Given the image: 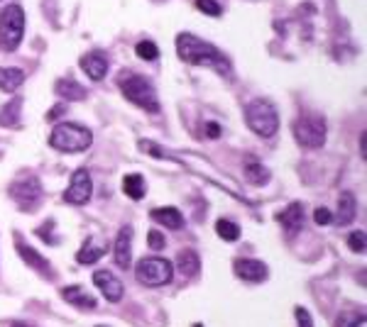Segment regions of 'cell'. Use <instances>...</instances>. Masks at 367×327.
Segmentation results:
<instances>
[{"instance_id":"obj_10","label":"cell","mask_w":367,"mask_h":327,"mask_svg":"<svg viewBox=\"0 0 367 327\" xmlns=\"http://www.w3.org/2000/svg\"><path fill=\"white\" fill-rule=\"evenodd\" d=\"M93 284L95 288L100 291V293L105 295V298L110 300V303H118L120 298H123L125 288H123V281L118 279V276L113 274V271L108 269H98L93 274Z\"/></svg>"},{"instance_id":"obj_8","label":"cell","mask_w":367,"mask_h":327,"mask_svg":"<svg viewBox=\"0 0 367 327\" xmlns=\"http://www.w3.org/2000/svg\"><path fill=\"white\" fill-rule=\"evenodd\" d=\"M10 198L18 203L20 210L25 213H34L42 203V183H39L37 176H25V179H18L13 186H10Z\"/></svg>"},{"instance_id":"obj_35","label":"cell","mask_w":367,"mask_h":327,"mask_svg":"<svg viewBox=\"0 0 367 327\" xmlns=\"http://www.w3.org/2000/svg\"><path fill=\"white\" fill-rule=\"evenodd\" d=\"M206 134H208V137H220V125L218 123H208L206 125Z\"/></svg>"},{"instance_id":"obj_27","label":"cell","mask_w":367,"mask_h":327,"mask_svg":"<svg viewBox=\"0 0 367 327\" xmlns=\"http://www.w3.org/2000/svg\"><path fill=\"white\" fill-rule=\"evenodd\" d=\"M135 52H138V57L145 59V62H154V59L159 57V47L154 42H149V39H142V42H138Z\"/></svg>"},{"instance_id":"obj_11","label":"cell","mask_w":367,"mask_h":327,"mask_svg":"<svg viewBox=\"0 0 367 327\" xmlns=\"http://www.w3.org/2000/svg\"><path fill=\"white\" fill-rule=\"evenodd\" d=\"M233 271L243 281H248V284H260V281H265L269 274L265 261H260V259H235Z\"/></svg>"},{"instance_id":"obj_32","label":"cell","mask_w":367,"mask_h":327,"mask_svg":"<svg viewBox=\"0 0 367 327\" xmlns=\"http://www.w3.org/2000/svg\"><path fill=\"white\" fill-rule=\"evenodd\" d=\"M314 220H316V225H331L333 223V213H331L328 208H316Z\"/></svg>"},{"instance_id":"obj_33","label":"cell","mask_w":367,"mask_h":327,"mask_svg":"<svg viewBox=\"0 0 367 327\" xmlns=\"http://www.w3.org/2000/svg\"><path fill=\"white\" fill-rule=\"evenodd\" d=\"M296 323H299V327H314V320H311V313L306 308H296Z\"/></svg>"},{"instance_id":"obj_19","label":"cell","mask_w":367,"mask_h":327,"mask_svg":"<svg viewBox=\"0 0 367 327\" xmlns=\"http://www.w3.org/2000/svg\"><path fill=\"white\" fill-rule=\"evenodd\" d=\"M105 251H108V244H105V242L98 244L93 237H88L86 242H84L81 249H79L76 261L81 266H91V264H95V261L100 259V256H105Z\"/></svg>"},{"instance_id":"obj_21","label":"cell","mask_w":367,"mask_h":327,"mask_svg":"<svg viewBox=\"0 0 367 327\" xmlns=\"http://www.w3.org/2000/svg\"><path fill=\"white\" fill-rule=\"evenodd\" d=\"M152 220L162 223L167 230H182L184 228V218L177 208H154L152 210Z\"/></svg>"},{"instance_id":"obj_6","label":"cell","mask_w":367,"mask_h":327,"mask_svg":"<svg viewBox=\"0 0 367 327\" xmlns=\"http://www.w3.org/2000/svg\"><path fill=\"white\" fill-rule=\"evenodd\" d=\"M291 132L304 149H319L326 144V120L314 113L299 115L291 125Z\"/></svg>"},{"instance_id":"obj_22","label":"cell","mask_w":367,"mask_h":327,"mask_svg":"<svg viewBox=\"0 0 367 327\" xmlns=\"http://www.w3.org/2000/svg\"><path fill=\"white\" fill-rule=\"evenodd\" d=\"M22 81H25L22 69H13V67L0 69V90H5V93H15V90L22 85Z\"/></svg>"},{"instance_id":"obj_9","label":"cell","mask_w":367,"mask_h":327,"mask_svg":"<svg viewBox=\"0 0 367 327\" xmlns=\"http://www.w3.org/2000/svg\"><path fill=\"white\" fill-rule=\"evenodd\" d=\"M93 195V181L86 169H76L69 181V188L64 190V203L72 205H86Z\"/></svg>"},{"instance_id":"obj_37","label":"cell","mask_w":367,"mask_h":327,"mask_svg":"<svg viewBox=\"0 0 367 327\" xmlns=\"http://www.w3.org/2000/svg\"><path fill=\"white\" fill-rule=\"evenodd\" d=\"M13 327H32V325H27V323H13Z\"/></svg>"},{"instance_id":"obj_2","label":"cell","mask_w":367,"mask_h":327,"mask_svg":"<svg viewBox=\"0 0 367 327\" xmlns=\"http://www.w3.org/2000/svg\"><path fill=\"white\" fill-rule=\"evenodd\" d=\"M93 142V134L88 127L79 123H59L57 127L49 134V144H52L57 152L64 154H79L86 152Z\"/></svg>"},{"instance_id":"obj_20","label":"cell","mask_w":367,"mask_h":327,"mask_svg":"<svg viewBox=\"0 0 367 327\" xmlns=\"http://www.w3.org/2000/svg\"><path fill=\"white\" fill-rule=\"evenodd\" d=\"M54 93H57L59 98H64V100H84L86 98V88L79 85L74 78H62V81H57V85H54Z\"/></svg>"},{"instance_id":"obj_31","label":"cell","mask_w":367,"mask_h":327,"mask_svg":"<svg viewBox=\"0 0 367 327\" xmlns=\"http://www.w3.org/2000/svg\"><path fill=\"white\" fill-rule=\"evenodd\" d=\"M338 327H367L365 315H343L338 320Z\"/></svg>"},{"instance_id":"obj_18","label":"cell","mask_w":367,"mask_h":327,"mask_svg":"<svg viewBox=\"0 0 367 327\" xmlns=\"http://www.w3.org/2000/svg\"><path fill=\"white\" fill-rule=\"evenodd\" d=\"M62 298L67 300V303H72L74 308H81V310H93L95 305H98V300H95L88 291H84V286H69V288H64Z\"/></svg>"},{"instance_id":"obj_4","label":"cell","mask_w":367,"mask_h":327,"mask_svg":"<svg viewBox=\"0 0 367 327\" xmlns=\"http://www.w3.org/2000/svg\"><path fill=\"white\" fill-rule=\"evenodd\" d=\"M120 90L133 105L147 110V113H159L157 90L147 78L138 76V74H125V76H120Z\"/></svg>"},{"instance_id":"obj_17","label":"cell","mask_w":367,"mask_h":327,"mask_svg":"<svg viewBox=\"0 0 367 327\" xmlns=\"http://www.w3.org/2000/svg\"><path fill=\"white\" fill-rule=\"evenodd\" d=\"M243 171H245V176H248L250 183H255V186H262L269 181V169L260 162L255 154H245L243 157Z\"/></svg>"},{"instance_id":"obj_15","label":"cell","mask_w":367,"mask_h":327,"mask_svg":"<svg viewBox=\"0 0 367 327\" xmlns=\"http://www.w3.org/2000/svg\"><path fill=\"white\" fill-rule=\"evenodd\" d=\"M108 57H105L103 52H88L86 57L81 59V69L84 74H86L91 81H100V78H105V74H108Z\"/></svg>"},{"instance_id":"obj_13","label":"cell","mask_w":367,"mask_h":327,"mask_svg":"<svg viewBox=\"0 0 367 327\" xmlns=\"http://www.w3.org/2000/svg\"><path fill=\"white\" fill-rule=\"evenodd\" d=\"M276 223L284 228L286 237H294V235L301 230V225H304V205L301 203L286 205L281 213H276Z\"/></svg>"},{"instance_id":"obj_29","label":"cell","mask_w":367,"mask_h":327,"mask_svg":"<svg viewBox=\"0 0 367 327\" xmlns=\"http://www.w3.org/2000/svg\"><path fill=\"white\" fill-rule=\"evenodd\" d=\"M147 244H149V249L162 251L164 246H167V239H164V235L159 232V230H149V235H147Z\"/></svg>"},{"instance_id":"obj_7","label":"cell","mask_w":367,"mask_h":327,"mask_svg":"<svg viewBox=\"0 0 367 327\" xmlns=\"http://www.w3.org/2000/svg\"><path fill=\"white\" fill-rule=\"evenodd\" d=\"M135 276L142 286L147 288H159V286H167L174 276V266L172 261H167L164 256H142L138 261V269Z\"/></svg>"},{"instance_id":"obj_5","label":"cell","mask_w":367,"mask_h":327,"mask_svg":"<svg viewBox=\"0 0 367 327\" xmlns=\"http://www.w3.org/2000/svg\"><path fill=\"white\" fill-rule=\"evenodd\" d=\"M25 34V10L18 3L8 5L0 13V49L15 52Z\"/></svg>"},{"instance_id":"obj_16","label":"cell","mask_w":367,"mask_h":327,"mask_svg":"<svg viewBox=\"0 0 367 327\" xmlns=\"http://www.w3.org/2000/svg\"><path fill=\"white\" fill-rule=\"evenodd\" d=\"M355 215H358V200H355V195L350 193V190H345L338 198V213H335L333 223L338 225V228H345V225L353 223Z\"/></svg>"},{"instance_id":"obj_34","label":"cell","mask_w":367,"mask_h":327,"mask_svg":"<svg viewBox=\"0 0 367 327\" xmlns=\"http://www.w3.org/2000/svg\"><path fill=\"white\" fill-rule=\"evenodd\" d=\"M52 228H54V220H47V225L37 230V235L47 239V244H57V237H52Z\"/></svg>"},{"instance_id":"obj_3","label":"cell","mask_w":367,"mask_h":327,"mask_svg":"<svg viewBox=\"0 0 367 327\" xmlns=\"http://www.w3.org/2000/svg\"><path fill=\"white\" fill-rule=\"evenodd\" d=\"M245 123L260 137H274L279 130V115L267 98H255L245 105Z\"/></svg>"},{"instance_id":"obj_23","label":"cell","mask_w":367,"mask_h":327,"mask_svg":"<svg viewBox=\"0 0 367 327\" xmlns=\"http://www.w3.org/2000/svg\"><path fill=\"white\" fill-rule=\"evenodd\" d=\"M177 269L182 271V276H196L201 271V259H199V254H196L194 249H184V251H179V256H177Z\"/></svg>"},{"instance_id":"obj_30","label":"cell","mask_w":367,"mask_h":327,"mask_svg":"<svg viewBox=\"0 0 367 327\" xmlns=\"http://www.w3.org/2000/svg\"><path fill=\"white\" fill-rule=\"evenodd\" d=\"M348 246L353 251H358V254H363V251H365V232H363V230H358V232L350 235V237H348Z\"/></svg>"},{"instance_id":"obj_26","label":"cell","mask_w":367,"mask_h":327,"mask_svg":"<svg viewBox=\"0 0 367 327\" xmlns=\"http://www.w3.org/2000/svg\"><path fill=\"white\" fill-rule=\"evenodd\" d=\"M215 232H218L225 242H235V239L240 237V228L228 218H220L218 223H215Z\"/></svg>"},{"instance_id":"obj_25","label":"cell","mask_w":367,"mask_h":327,"mask_svg":"<svg viewBox=\"0 0 367 327\" xmlns=\"http://www.w3.org/2000/svg\"><path fill=\"white\" fill-rule=\"evenodd\" d=\"M20 110H22V100L15 98L13 103H8L3 110H0V125H3V127L18 130L20 127Z\"/></svg>"},{"instance_id":"obj_14","label":"cell","mask_w":367,"mask_h":327,"mask_svg":"<svg viewBox=\"0 0 367 327\" xmlns=\"http://www.w3.org/2000/svg\"><path fill=\"white\" fill-rule=\"evenodd\" d=\"M115 264L123 271L133 266V228L130 225H125L115 239Z\"/></svg>"},{"instance_id":"obj_1","label":"cell","mask_w":367,"mask_h":327,"mask_svg":"<svg viewBox=\"0 0 367 327\" xmlns=\"http://www.w3.org/2000/svg\"><path fill=\"white\" fill-rule=\"evenodd\" d=\"M177 54L182 62L191 64V67H211L213 71L223 74V76H230V71H233L228 59H225L213 44L206 42V39H201V37H196V34H189V32L179 34L177 37Z\"/></svg>"},{"instance_id":"obj_36","label":"cell","mask_w":367,"mask_h":327,"mask_svg":"<svg viewBox=\"0 0 367 327\" xmlns=\"http://www.w3.org/2000/svg\"><path fill=\"white\" fill-rule=\"evenodd\" d=\"M62 110H67V108H64V105H59V108H54L52 113H49V120H54V118H57V115L62 113Z\"/></svg>"},{"instance_id":"obj_38","label":"cell","mask_w":367,"mask_h":327,"mask_svg":"<svg viewBox=\"0 0 367 327\" xmlns=\"http://www.w3.org/2000/svg\"><path fill=\"white\" fill-rule=\"evenodd\" d=\"M196 327H199V325H196Z\"/></svg>"},{"instance_id":"obj_24","label":"cell","mask_w":367,"mask_h":327,"mask_svg":"<svg viewBox=\"0 0 367 327\" xmlns=\"http://www.w3.org/2000/svg\"><path fill=\"white\" fill-rule=\"evenodd\" d=\"M123 190H125V195H128V198H133V200L145 198V193H147V186H145L142 174H128V176H125V179H123Z\"/></svg>"},{"instance_id":"obj_28","label":"cell","mask_w":367,"mask_h":327,"mask_svg":"<svg viewBox=\"0 0 367 327\" xmlns=\"http://www.w3.org/2000/svg\"><path fill=\"white\" fill-rule=\"evenodd\" d=\"M196 8L203 15H211V18H218V15L223 13V8H220L215 0H196Z\"/></svg>"},{"instance_id":"obj_12","label":"cell","mask_w":367,"mask_h":327,"mask_svg":"<svg viewBox=\"0 0 367 327\" xmlns=\"http://www.w3.org/2000/svg\"><path fill=\"white\" fill-rule=\"evenodd\" d=\"M15 239H18V242H15V249H18V254L25 259V264L32 266V269L37 271V274L47 276V279H54V271H52V266H49V261L44 259V256L39 254V251H34L29 244H25L20 237H15Z\"/></svg>"}]
</instances>
